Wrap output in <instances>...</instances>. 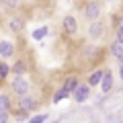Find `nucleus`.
I'll return each mask as SVG.
<instances>
[{"instance_id":"obj_1","label":"nucleus","mask_w":123,"mask_h":123,"mask_svg":"<svg viewBox=\"0 0 123 123\" xmlns=\"http://www.w3.org/2000/svg\"><path fill=\"white\" fill-rule=\"evenodd\" d=\"M101 12H103L101 0H88L86 4H84V17H86L90 23H92V21H98Z\"/></svg>"},{"instance_id":"obj_2","label":"nucleus","mask_w":123,"mask_h":123,"mask_svg":"<svg viewBox=\"0 0 123 123\" xmlns=\"http://www.w3.org/2000/svg\"><path fill=\"white\" fill-rule=\"evenodd\" d=\"M10 88H12L14 94L23 97V94H27V92H29V80H27L25 76H17V78H12V84H10Z\"/></svg>"},{"instance_id":"obj_3","label":"nucleus","mask_w":123,"mask_h":123,"mask_svg":"<svg viewBox=\"0 0 123 123\" xmlns=\"http://www.w3.org/2000/svg\"><path fill=\"white\" fill-rule=\"evenodd\" d=\"M62 27H64V31H66L68 35H76V33H78V21H76V17H72V14H68V17L62 18Z\"/></svg>"},{"instance_id":"obj_4","label":"nucleus","mask_w":123,"mask_h":123,"mask_svg":"<svg viewBox=\"0 0 123 123\" xmlns=\"http://www.w3.org/2000/svg\"><path fill=\"white\" fill-rule=\"evenodd\" d=\"M18 107H21V111L29 113V111H35L37 101H35V97H31L29 92H27V94H23V97H21V101H18Z\"/></svg>"},{"instance_id":"obj_5","label":"nucleus","mask_w":123,"mask_h":123,"mask_svg":"<svg viewBox=\"0 0 123 123\" xmlns=\"http://www.w3.org/2000/svg\"><path fill=\"white\" fill-rule=\"evenodd\" d=\"M72 94H74L76 103H84L88 97H90V86H88V84H78V88H76Z\"/></svg>"},{"instance_id":"obj_6","label":"nucleus","mask_w":123,"mask_h":123,"mask_svg":"<svg viewBox=\"0 0 123 123\" xmlns=\"http://www.w3.org/2000/svg\"><path fill=\"white\" fill-rule=\"evenodd\" d=\"M8 29L12 31V33H21V31L25 29V18L18 17V14H12V17H8Z\"/></svg>"},{"instance_id":"obj_7","label":"nucleus","mask_w":123,"mask_h":123,"mask_svg":"<svg viewBox=\"0 0 123 123\" xmlns=\"http://www.w3.org/2000/svg\"><path fill=\"white\" fill-rule=\"evenodd\" d=\"M12 53H14V43L8 39H2L0 41V57L8 60V57H12Z\"/></svg>"},{"instance_id":"obj_8","label":"nucleus","mask_w":123,"mask_h":123,"mask_svg":"<svg viewBox=\"0 0 123 123\" xmlns=\"http://www.w3.org/2000/svg\"><path fill=\"white\" fill-rule=\"evenodd\" d=\"M103 33H105L103 23H101V21H92L90 27H88V37H92V39H101Z\"/></svg>"},{"instance_id":"obj_9","label":"nucleus","mask_w":123,"mask_h":123,"mask_svg":"<svg viewBox=\"0 0 123 123\" xmlns=\"http://www.w3.org/2000/svg\"><path fill=\"white\" fill-rule=\"evenodd\" d=\"M101 90L103 92H111V88H113V74H111L109 70H105V76H103V80H101Z\"/></svg>"},{"instance_id":"obj_10","label":"nucleus","mask_w":123,"mask_h":123,"mask_svg":"<svg viewBox=\"0 0 123 123\" xmlns=\"http://www.w3.org/2000/svg\"><path fill=\"white\" fill-rule=\"evenodd\" d=\"M78 84H80V82H78V76H68V78L64 80V84H62V88H66V90L72 94V92L78 88Z\"/></svg>"},{"instance_id":"obj_11","label":"nucleus","mask_w":123,"mask_h":123,"mask_svg":"<svg viewBox=\"0 0 123 123\" xmlns=\"http://www.w3.org/2000/svg\"><path fill=\"white\" fill-rule=\"evenodd\" d=\"M47 35H49V27H47V25H43V27H37V29L33 31V33H31V37H33L35 41H43Z\"/></svg>"},{"instance_id":"obj_12","label":"nucleus","mask_w":123,"mask_h":123,"mask_svg":"<svg viewBox=\"0 0 123 123\" xmlns=\"http://www.w3.org/2000/svg\"><path fill=\"white\" fill-rule=\"evenodd\" d=\"M103 76H105V70H94L88 76V86H98L101 80H103Z\"/></svg>"},{"instance_id":"obj_13","label":"nucleus","mask_w":123,"mask_h":123,"mask_svg":"<svg viewBox=\"0 0 123 123\" xmlns=\"http://www.w3.org/2000/svg\"><path fill=\"white\" fill-rule=\"evenodd\" d=\"M10 72H12V74H17V76H23L27 72V64L23 60H18V62H14L12 66H10Z\"/></svg>"},{"instance_id":"obj_14","label":"nucleus","mask_w":123,"mask_h":123,"mask_svg":"<svg viewBox=\"0 0 123 123\" xmlns=\"http://www.w3.org/2000/svg\"><path fill=\"white\" fill-rule=\"evenodd\" d=\"M10 109H12V101H10V97H8V94H0V111H8V113H10Z\"/></svg>"},{"instance_id":"obj_15","label":"nucleus","mask_w":123,"mask_h":123,"mask_svg":"<svg viewBox=\"0 0 123 123\" xmlns=\"http://www.w3.org/2000/svg\"><path fill=\"white\" fill-rule=\"evenodd\" d=\"M0 4L6 10H17L18 6H21V0H0Z\"/></svg>"},{"instance_id":"obj_16","label":"nucleus","mask_w":123,"mask_h":123,"mask_svg":"<svg viewBox=\"0 0 123 123\" xmlns=\"http://www.w3.org/2000/svg\"><path fill=\"white\" fill-rule=\"evenodd\" d=\"M109 51L113 53L115 57H119V55H121V53H123V43H119V41L115 39L113 43H111V47H109Z\"/></svg>"},{"instance_id":"obj_17","label":"nucleus","mask_w":123,"mask_h":123,"mask_svg":"<svg viewBox=\"0 0 123 123\" xmlns=\"http://www.w3.org/2000/svg\"><path fill=\"white\" fill-rule=\"evenodd\" d=\"M8 74H10V66L6 62H0V82L8 78Z\"/></svg>"},{"instance_id":"obj_18","label":"nucleus","mask_w":123,"mask_h":123,"mask_svg":"<svg viewBox=\"0 0 123 123\" xmlns=\"http://www.w3.org/2000/svg\"><path fill=\"white\" fill-rule=\"evenodd\" d=\"M66 97H70V92H68L66 88H57V90H55V94H53V98H51V101H53V103H60L62 98H66Z\"/></svg>"},{"instance_id":"obj_19","label":"nucleus","mask_w":123,"mask_h":123,"mask_svg":"<svg viewBox=\"0 0 123 123\" xmlns=\"http://www.w3.org/2000/svg\"><path fill=\"white\" fill-rule=\"evenodd\" d=\"M45 119H47V115L41 113V115H35V117H31L27 123H45Z\"/></svg>"},{"instance_id":"obj_20","label":"nucleus","mask_w":123,"mask_h":123,"mask_svg":"<svg viewBox=\"0 0 123 123\" xmlns=\"http://www.w3.org/2000/svg\"><path fill=\"white\" fill-rule=\"evenodd\" d=\"M115 35H117V41H119V43H123V23L115 29Z\"/></svg>"},{"instance_id":"obj_21","label":"nucleus","mask_w":123,"mask_h":123,"mask_svg":"<svg viewBox=\"0 0 123 123\" xmlns=\"http://www.w3.org/2000/svg\"><path fill=\"white\" fill-rule=\"evenodd\" d=\"M10 121V113L8 111H0V123H8Z\"/></svg>"},{"instance_id":"obj_22","label":"nucleus","mask_w":123,"mask_h":123,"mask_svg":"<svg viewBox=\"0 0 123 123\" xmlns=\"http://www.w3.org/2000/svg\"><path fill=\"white\" fill-rule=\"evenodd\" d=\"M121 23H123V17H121V14H115V17H113V27L117 29V27L121 25Z\"/></svg>"},{"instance_id":"obj_23","label":"nucleus","mask_w":123,"mask_h":123,"mask_svg":"<svg viewBox=\"0 0 123 123\" xmlns=\"http://www.w3.org/2000/svg\"><path fill=\"white\" fill-rule=\"evenodd\" d=\"M117 64H119V66H121V64H123V53H121V55L117 57Z\"/></svg>"},{"instance_id":"obj_24","label":"nucleus","mask_w":123,"mask_h":123,"mask_svg":"<svg viewBox=\"0 0 123 123\" xmlns=\"http://www.w3.org/2000/svg\"><path fill=\"white\" fill-rule=\"evenodd\" d=\"M119 76H121V78H123V64H121V66H119Z\"/></svg>"},{"instance_id":"obj_25","label":"nucleus","mask_w":123,"mask_h":123,"mask_svg":"<svg viewBox=\"0 0 123 123\" xmlns=\"http://www.w3.org/2000/svg\"><path fill=\"white\" fill-rule=\"evenodd\" d=\"M121 17H123V4H121Z\"/></svg>"},{"instance_id":"obj_26","label":"nucleus","mask_w":123,"mask_h":123,"mask_svg":"<svg viewBox=\"0 0 123 123\" xmlns=\"http://www.w3.org/2000/svg\"><path fill=\"white\" fill-rule=\"evenodd\" d=\"M51 123H60V121H51Z\"/></svg>"},{"instance_id":"obj_27","label":"nucleus","mask_w":123,"mask_h":123,"mask_svg":"<svg viewBox=\"0 0 123 123\" xmlns=\"http://www.w3.org/2000/svg\"><path fill=\"white\" fill-rule=\"evenodd\" d=\"M103 2H109V0H103Z\"/></svg>"},{"instance_id":"obj_28","label":"nucleus","mask_w":123,"mask_h":123,"mask_svg":"<svg viewBox=\"0 0 123 123\" xmlns=\"http://www.w3.org/2000/svg\"><path fill=\"white\" fill-rule=\"evenodd\" d=\"M119 123H123V121H119Z\"/></svg>"},{"instance_id":"obj_29","label":"nucleus","mask_w":123,"mask_h":123,"mask_svg":"<svg viewBox=\"0 0 123 123\" xmlns=\"http://www.w3.org/2000/svg\"><path fill=\"white\" fill-rule=\"evenodd\" d=\"M98 123H101V121H98Z\"/></svg>"}]
</instances>
